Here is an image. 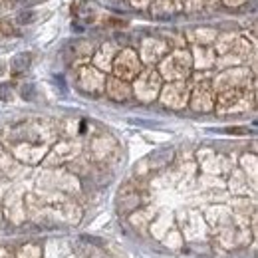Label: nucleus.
I'll list each match as a JSON object with an SVG mask.
<instances>
[{"label":"nucleus","instance_id":"20e7f679","mask_svg":"<svg viewBox=\"0 0 258 258\" xmlns=\"http://www.w3.org/2000/svg\"><path fill=\"white\" fill-rule=\"evenodd\" d=\"M22 96L24 97H28V99H32V86H28V88H24V90H22Z\"/></svg>","mask_w":258,"mask_h":258},{"label":"nucleus","instance_id":"7ed1b4c3","mask_svg":"<svg viewBox=\"0 0 258 258\" xmlns=\"http://www.w3.org/2000/svg\"><path fill=\"white\" fill-rule=\"evenodd\" d=\"M10 97V86L8 84H2L0 86V99H8Z\"/></svg>","mask_w":258,"mask_h":258},{"label":"nucleus","instance_id":"f257e3e1","mask_svg":"<svg viewBox=\"0 0 258 258\" xmlns=\"http://www.w3.org/2000/svg\"><path fill=\"white\" fill-rule=\"evenodd\" d=\"M28 66H30V54H18V56H14L12 62H10V68H12L14 72H24Z\"/></svg>","mask_w":258,"mask_h":258},{"label":"nucleus","instance_id":"f03ea898","mask_svg":"<svg viewBox=\"0 0 258 258\" xmlns=\"http://www.w3.org/2000/svg\"><path fill=\"white\" fill-rule=\"evenodd\" d=\"M32 20H34L32 10H20V12L16 14V22H18V24H30Z\"/></svg>","mask_w":258,"mask_h":258}]
</instances>
